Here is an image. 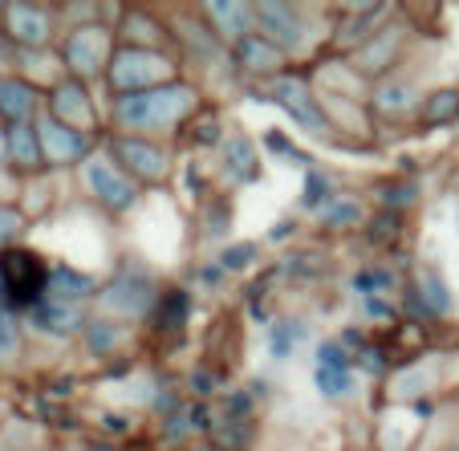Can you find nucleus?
I'll return each instance as SVG.
<instances>
[{
  "label": "nucleus",
  "mask_w": 459,
  "mask_h": 451,
  "mask_svg": "<svg viewBox=\"0 0 459 451\" xmlns=\"http://www.w3.org/2000/svg\"><path fill=\"white\" fill-rule=\"evenodd\" d=\"M191 110H195V90L187 82H167V86L143 90V94L114 98V122L126 134H139V139H155L163 131H175Z\"/></svg>",
  "instance_id": "nucleus-1"
},
{
  "label": "nucleus",
  "mask_w": 459,
  "mask_h": 451,
  "mask_svg": "<svg viewBox=\"0 0 459 451\" xmlns=\"http://www.w3.org/2000/svg\"><path fill=\"white\" fill-rule=\"evenodd\" d=\"M106 82H110L114 98H122V94H143V90L167 86V82H179V78H175V61L163 49H130V45H122L110 57Z\"/></svg>",
  "instance_id": "nucleus-2"
},
{
  "label": "nucleus",
  "mask_w": 459,
  "mask_h": 451,
  "mask_svg": "<svg viewBox=\"0 0 459 451\" xmlns=\"http://www.w3.org/2000/svg\"><path fill=\"white\" fill-rule=\"evenodd\" d=\"M49 265L33 248L0 252V281H4V305L9 309H37L49 297Z\"/></svg>",
  "instance_id": "nucleus-3"
},
{
  "label": "nucleus",
  "mask_w": 459,
  "mask_h": 451,
  "mask_svg": "<svg viewBox=\"0 0 459 451\" xmlns=\"http://www.w3.org/2000/svg\"><path fill=\"white\" fill-rule=\"evenodd\" d=\"M110 57H114V37H110V29L98 25V21L78 25L65 37V49H61L65 70L78 82H90V78H98V74H106L110 70Z\"/></svg>",
  "instance_id": "nucleus-4"
},
{
  "label": "nucleus",
  "mask_w": 459,
  "mask_h": 451,
  "mask_svg": "<svg viewBox=\"0 0 459 451\" xmlns=\"http://www.w3.org/2000/svg\"><path fill=\"white\" fill-rule=\"evenodd\" d=\"M82 183L106 212H130L139 204V183L130 179L110 155H90L82 163Z\"/></svg>",
  "instance_id": "nucleus-5"
},
{
  "label": "nucleus",
  "mask_w": 459,
  "mask_h": 451,
  "mask_svg": "<svg viewBox=\"0 0 459 451\" xmlns=\"http://www.w3.org/2000/svg\"><path fill=\"white\" fill-rule=\"evenodd\" d=\"M106 321H130V317H147L151 309H159V289L147 273H118L110 285L98 293Z\"/></svg>",
  "instance_id": "nucleus-6"
},
{
  "label": "nucleus",
  "mask_w": 459,
  "mask_h": 451,
  "mask_svg": "<svg viewBox=\"0 0 459 451\" xmlns=\"http://www.w3.org/2000/svg\"><path fill=\"white\" fill-rule=\"evenodd\" d=\"M269 98L289 114V118L309 134H325L330 131V118H325V106L317 102L313 86L305 78H293V74H281V78L269 82Z\"/></svg>",
  "instance_id": "nucleus-7"
},
{
  "label": "nucleus",
  "mask_w": 459,
  "mask_h": 451,
  "mask_svg": "<svg viewBox=\"0 0 459 451\" xmlns=\"http://www.w3.org/2000/svg\"><path fill=\"white\" fill-rule=\"evenodd\" d=\"M110 159L130 175L134 183H163L171 175V159L155 139H139V134H118L110 143Z\"/></svg>",
  "instance_id": "nucleus-8"
},
{
  "label": "nucleus",
  "mask_w": 459,
  "mask_h": 451,
  "mask_svg": "<svg viewBox=\"0 0 459 451\" xmlns=\"http://www.w3.org/2000/svg\"><path fill=\"white\" fill-rule=\"evenodd\" d=\"M256 33L269 37L281 53H301L309 45V21L301 17V9L281 4V0H264L256 4Z\"/></svg>",
  "instance_id": "nucleus-9"
},
{
  "label": "nucleus",
  "mask_w": 459,
  "mask_h": 451,
  "mask_svg": "<svg viewBox=\"0 0 459 451\" xmlns=\"http://www.w3.org/2000/svg\"><path fill=\"white\" fill-rule=\"evenodd\" d=\"M313 382H317V395L321 399H350L358 386V374L354 362H350V350L342 342H321L317 358H313Z\"/></svg>",
  "instance_id": "nucleus-10"
},
{
  "label": "nucleus",
  "mask_w": 459,
  "mask_h": 451,
  "mask_svg": "<svg viewBox=\"0 0 459 451\" xmlns=\"http://www.w3.org/2000/svg\"><path fill=\"white\" fill-rule=\"evenodd\" d=\"M37 139H41V155L45 163L61 167V163H86L90 159V134L74 131V126H65V122H57L53 114H45V118H37Z\"/></svg>",
  "instance_id": "nucleus-11"
},
{
  "label": "nucleus",
  "mask_w": 459,
  "mask_h": 451,
  "mask_svg": "<svg viewBox=\"0 0 459 451\" xmlns=\"http://www.w3.org/2000/svg\"><path fill=\"white\" fill-rule=\"evenodd\" d=\"M403 49V29L399 25H382L374 37H366V41H358L354 49H350V65H354L358 78H378L382 70H390L394 65V57H399Z\"/></svg>",
  "instance_id": "nucleus-12"
},
{
  "label": "nucleus",
  "mask_w": 459,
  "mask_h": 451,
  "mask_svg": "<svg viewBox=\"0 0 459 451\" xmlns=\"http://www.w3.org/2000/svg\"><path fill=\"white\" fill-rule=\"evenodd\" d=\"M49 114L57 122H65V126H74V131L90 134L98 122V110H94V98H90V90L82 86L78 78H65L53 86L49 94Z\"/></svg>",
  "instance_id": "nucleus-13"
},
{
  "label": "nucleus",
  "mask_w": 459,
  "mask_h": 451,
  "mask_svg": "<svg viewBox=\"0 0 459 451\" xmlns=\"http://www.w3.org/2000/svg\"><path fill=\"white\" fill-rule=\"evenodd\" d=\"M4 29H9V37L17 45L41 49V45H49V37H53V17H49V9H41V4H9V9H4Z\"/></svg>",
  "instance_id": "nucleus-14"
},
{
  "label": "nucleus",
  "mask_w": 459,
  "mask_h": 451,
  "mask_svg": "<svg viewBox=\"0 0 459 451\" xmlns=\"http://www.w3.org/2000/svg\"><path fill=\"white\" fill-rule=\"evenodd\" d=\"M204 17L212 21V33L224 41L240 45L244 37L256 33V4H240V0H212L204 4Z\"/></svg>",
  "instance_id": "nucleus-15"
},
{
  "label": "nucleus",
  "mask_w": 459,
  "mask_h": 451,
  "mask_svg": "<svg viewBox=\"0 0 459 451\" xmlns=\"http://www.w3.org/2000/svg\"><path fill=\"white\" fill-rule=\"evenodd\" d=\"M285 61H289V53H281L269 37H260V33L244 37V41L236 45V65H240L244 74H252V78H269V82L281 78V74H285Z\"/></svg>",
  "instance_id": "nucleus-16"
},
{
  "label": "nucleus",
  "mask_w": 459,
  "mask_h": 451,
  "mask_svg": "<svg viewBox=\"0 0 459 451\" xmlns=\"http://www.w3.org/2000/svg\"><path fill=\"white\" fill-rule=\"evenodd\" d=\"M33 313V325L41 334H53V338H74V334H86V313H82V305H65V301H53V297H45Z\"/></svg>",
  "instance_id": "nucleus-17"
},
{
  "label": "nucleus",
  "mask_w": 459,
  "mask_h": 451,
  "mask_svg": "<svg viewBox=\"0 0 459 451\" xmlns=\"http://www.w3.org/2000/svg\"><path fill=\"white\" fill-rule=\"evenodd\" d=\"M370 106L378 114H394V118H403V114H415L419 106H423V90H419L411 78H386V82L374 86Z\"/></svg>",
  "instance_id": "nucleus-18"
},
{
  "label": "nucleus",
  "mask_w": 459,
  "mask_h": 451,
  "mask_svg": "<svg viewBox=\"0 0 459 451\" xmlns=\"http://www.w3.org/2000/svg\"><path fill=\"white\" fill-rule=\"evenodd\" d=\"M37 110V90L25 78H0V118L9 126H25Z\"/></svg>",
  "instance_id": "nucleus-19"
},
{
  "label": "nucleus",
  "mask_w": 459,
  "mask_h": 451,
  "mask_svg": "<svg viewBox=\"0 0 459 451\" xmlns=\"http://www.w3.org/2000/svg\"><path fill=\"white\" fill-rule=\"evenodd\" d=\"M98 293V281L82 269H70V265H57L49 273V297L53 301H65V305H82L86 297Z\"/></svg>",
  "instance_id": "nucleus-20"
},
{
  "label": "nucleus",
  "mask_w": 459,
  "mask_h": 451,
  "mask_svg": "<svg viewBox=\"0 0 459 451\" xmlns=\"http://www.w3.org/2000/svg\"><path fill=\"white\" fill-rule=\"evenodd\" d=\"M415 297L423 301V313L431 309L435 317H447V313L455 309V297H451L447 281H443L435 269H419V277H415Z\"/></svg>",
  "instance_id": "nucleus-21"
},
{
  "label": "nucleus",
  "mask_w": 459,
  "mask_h": 451,
  "mask_svg": "<svg viewBox=\"0 0 459 451\" xmlns=\"http://www.w3.org/2000/svg\"><path fill=\"white\" fill-rule=\"evenodd\" d=\"M4 139H9V159H13L17 167H37V163H45L41 139H37V122H25V126H9V131H4Z\"/></svg>",
  "instance_id": "nucleus-22"
},
{
  "label": "nucleus",
  "mask_w": 459,
  "mask_h": 451,
  "mask_svg": "<svg viewBox=\"0 0 459 451\" xmlns=\"http://www.w3.org/2000/svg\"><path fill=\"white\" fill-rule=\"evenodd\" d=\"M122 25H126L122 33H126V45H130V49H163L167 29L159 25V21H151L147 13H130Z\"/></svg>",
  "instance_id": "nucleus-23"
},
{
  "label": "nucleus",
  "mask_w": 459,
  "mask_h": 451,
  "mask_svg": "<svg viewBox=\"0 0 459 451\" xmlns=\"http://www.w3.org/2000/svg\"><path fill=\"white\" fill-rule=\"evenodd\" d=\"M305 342H309V325L297 321V317H285V321H277V325L269 330V354L273 358H289V354H297Z\"/></svg>",
  "instance_id": "nucleus-24"
},
{
  "label": "nucleus",
  "mask_w": 459,
  "mask_h": 451,
  "mask_svg": "<svg viewBox=\"0 0 459 451\" xmlns=\"http://www.w3.org/2000/svg\"><path fill=\"white\" fill-rule=\"evenodd\" d=\"M419 114H423V122H431V126L455 122V118H459V86H439V90H431V94L423 98V106H419Z\"/></svg>",
  "instance_id": "nucleus-25"
},
{
  "label": "nucleus",
  "mask_w": 459,
  "mask_h": 451,
  "mask_svg": "<svg viewBox=\"0 0 459 451\" xmlns=\"http://www.w3.org/2000/svg\"><path fill=\"white\" fill-rule=\"evenodd\" d=\"M358 220H362V208H358V200L330 195L325 204H317V224L321 228H333V232H342V228H354Z\"/></svg>",
  "instance_id": "nucleus-26"
},
{
  "label": "nucleus",
  "mask_w": 459,
  "mask_h": 451,
  "mask_svg": "<svg viewBox=\"0 0 459 451\" xmlns=\"http://www.w3.org/2000/svg\"><path fill=\"white\" fill-rule=\"evenodd\" d=\"M224 163L236 179H252L256 175V147H252L244 134H228L224 143Z\"/></svg>",
  "instance_id": "nucleus-27"
},
{
  "label": "nucleus",
  "mask_w": 459,
  "mask_h": 451,
  "mask_svg": "<svg viewBox=\"0 0 459 451\" xmlns=\"http://www.w3.org/2000/svg\"><path fill=\"white\" fill-rule=\"evenodd\" d=\"M21 354V325H17V313L9 305H0V362Z\"/></svg>",
  "instance_id": "nucleus-28"
},
{
  "label": "nucleus",
  "mask_w": 459,
  "mask_h": 451,
  "mask_svg": "<svg viewBox=\"0 0 459 451\" xmlns=\"http://www.w3.org/2000/svg\"><path fill=\"white\" fill-rule=\"evenodd\" d=\"M183 317H187V297L183 293L159 297V321H163V325H183Z\"/></svg>",
  "instance_id": "nucleus-29"
},
{
  "label": "nucleus",
  "mask_w": 459,
  "mask_h": 451,
  "mask_svg": "<svg viewBox=\"0 0 459 451\" xmlns=\"http://www.w3.org/2000/svg\"><path fill=\"white\" fill-rule=\"evenodd\" d=\"M86 334H90V346H94V350H106V346H114V342L122 338V330H118V325H114V321H106V317L90 321V325H86Z\"/></svg>",
  "instance_id": "nucleus-30"
},
{
  "label": "nucleus",
  "mask_w": 459,
  "mask_h": 451,
  "mask_svg": "<svg viewBox=\"0 0 459 451\" xmlns=\"http://www.w3.org/2000/svg\"><path fill=\"white\" fill-rule=\"evenodd\" d=\"M252 261H256V244H236V248H224V256H220V265H224L228 273H232V269H248Z\"/></svg>",
  "instance_id": "nucleus-31"
},
{
  "label": "nucleus",
  "mask_w": 459,
  "mask_h": 451,
  "mask_svg": "<svg viewBox=\"0 0 459 451\" xmlns=\"http://www.w3.org/2000/svg\"><path fill=\"white\" fill-rule=\"evenodd\" d=\"M21 232V212L13 208H0V252L9 248V240Z\"/></svg>",
  "instance_id": "nucleus-32"
},
{
  "label": "nucleus",
  "mask_w": 459,
  "mask_h": 451,
  "mask_svg": "<svg viewBox=\"0 0 459 451\" xmlns=\"http://www.w3.org/2000/svg\"><path fill=\"white\" fill-rule=\"evenodd\" d=\"M390 277L386 273H358L354 277V289H362V293H378V289H386Z\"/></svg>",
  "instance_id": "nucleus-33"
},
{
  "label": "nucleus",
  "mask_w": 459,
  "mask_h": 451,
  "mask_svg": "<svg viewBox=\"0 0 459 451\" xmlns=\"http://www.w3.org/2000/svg\"><path fill=\"white\" fill-rule=\"evenodd\" d=\"M374 220H378V224H370L374 240H394V236H399V220L394 216H374Z\"/></svg>",
  "instance_id": "nucleus-34"
},
{
  "label": "nucleus",
  "mask_w": 459,
  "mask_h": 451,
  "mask_svg": "<svg viewBox=\"0 0 459 451\" xmlns=\"http://www.w3.org/2000/svg\"><path fill=\"white\" fill-rule=\"evenodd\" d=\"M0 159H9V139H4V131H0Z\"/></svg>",
  "instance_id": "nucleus-35"
},
{
  "label": "nucleus",
  "mask_w": 459,
  "mask_h": 451,
  "mask_svg": "<svg viewBox=\"0 0 459 451\" xmlns=\"http://www.w3.org/2000/svg\"><path fill=\"white\" fill-rule=\"evenodd\" d=\"M94 451H118V447H94Z\"/></svg>",
  "instance_id": "nucleus-36"
},
{
  "label": "nucleus",
  "mask_w": 459,
  "mask_h": 451,
  "mask_svg": "<svg viewBox=\"0 0 459 451\" xmlns=\"http://www.w3.org/2000/svg\"><path fill=\"white\" fill-rule=\"evenodd\" d=\"M0 61H4V45H0Z\"/></svg>",
  "instance_id": "nucleus-37"
}]
</instances>
